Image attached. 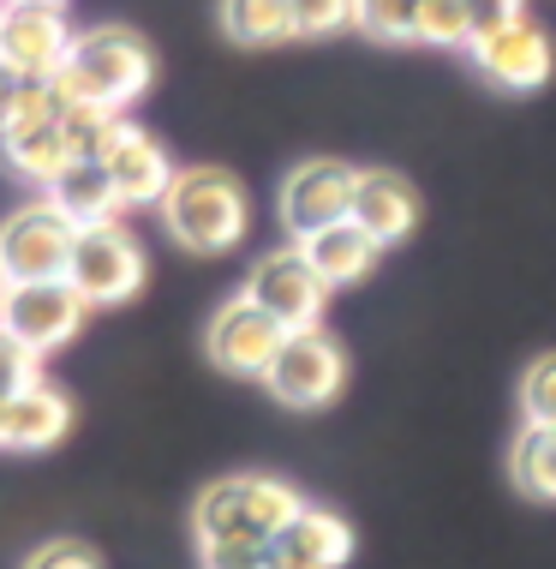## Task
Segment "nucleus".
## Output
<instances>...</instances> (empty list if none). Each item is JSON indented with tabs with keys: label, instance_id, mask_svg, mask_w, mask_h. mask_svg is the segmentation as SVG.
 Wrapping results in <instances>:
<instances>
[{
	"label": "nucleus",
	"instance_id": "f257e3e1",
	"mask_svg": "<svg viewBox=\"0 0 556 569\" xmlns=\"http://www.w3.org/2000/svg\"><path fill=\"white\" fill-rule=\"evenodd\" d=\"M150 84H156V54H150L144 37H132L120 24L79 30L67 67L54 72V90L67 102H97V109H120V114L138 97H150Z\"/></svg>",
	"mask_w": 556,
	"mask_h": 569
},
{
	"label": "nucleus",
	"instance_id": "f03ea898",
	"mask_svg": "<svg viewBox=\"0 0 556 569\" xmlns=\"http://www.w3.org/2000/svg\"><path fill=\"white\" fill-rule=\"evenodd\" d=\"M162 222L185 252H228L252 222V204H245V187L222 168H180L162 198Z\"/></svg>",
	"mask_w": 556,
	"mask_h": 569
},
{
	"label": "nucleus",
	"instance_id": "7ed1b4c3",
	"mask_svg": "<svg viewBox=\"0 0 556 569\" xmlns=\"http://www.w3.org/2000/svg\"><path fill=\"white\" fill-rule=\"evenodd\" d=\"M305 510V498L287 480L270 473H240V480H215L198 491V546L204 540H275L282 528H293Z\"/></svg>",
	"mask_w": 556,
	"mask_h": 569
},
{
	"label": "nucleus",
	"instance_id": "20e7f679",
	"mask_svg": "<svg viewBox=\"0 0 556 569\" xmlns=\"http://www.w3.org/2000/svg\"><path fill=\"white\" fill-rule=\"evenodd\" d=\"M60 114H67V97L54 90V79L19 84L12 114H7V127H0V168L30 180V187H54L72 168V144H67V132H60Z\"/></svg>",
	"mask_w": 556,
	"mask_h": 569
},
{
	"label": "nucleus",
	"instance_id": "39448f33",
	"mask_svg": "<svg viewBox=\"0 0 556 569\" xmlns=\"http://www.w3.org/2000/svg\"><path fill=\"white\" fill-rule=\"evenodd\" d=\"M72 246H79V222H72L54 198H37V204L12 210V217L0 222V276H7V288L67 282Z\"/></svg>",
	"mask_w": 556,
	"mask_h": 569
},
{
	"label": "nucleus",
	"instance_id": "423d86ee",
	"mask_svg": "<svg viewBox=\"0 0 556 569\" xmlns=\"http://www.w3.org/2000/svg\"><path fill=\"white\" fill-rule=\"evenodd\" d=\"M264 383H270V396L282 408H300V413L330 408L335 396H342V383H347V353L323 330H287V342L270 360Z\"/></svg>",
	"mask_w": 556,
	"mask_h": 569
},
{
	"label": "nucleus",
	"instance_id": "0eeeda50",
	"mask_svg": "<svg viewBox=\"0 0 556 569\" xmlns=\"http://www.w3.org/2000/svg\"><path fill=\"white\" fill-rule=\"evenodd\" d=\"M72 54V24L49 0H0V67L19 84L54 79Z\"/></svg>",
	"mask_w": 556,
	"mask_h": 569
},
{
	"label": "nucleus",
	"instance_id": "6e6552de",
	"mask_svg": "<svg viewBox=\"0 0 556 569\" xmlns=\"http://www.w3.org/2000/svg\"><path fill=\"white\" fill-rule=\"evenodd\" d=\"M67 282L79 288L84 306H120L144 288V252L120 222L102 228H79V246H72V270Z\"/></svg>",
	"mask_w": 556,
	"mask_h": 569
},
{
	"label": "nucleus",
	"instance_id": "1a4fd4ad",
	"mask_svg": "<svg viewBox=\"0 0 556 569\" xmlns=\"http://www.w3.org/2000/svg\"><path fill=\"white\" fill-rule=\"evenodd\" d=\"M353 198H360V168H347L335 157H312L282 180V222H287V234L312 240L323 228L353 222Z\"/></svg>",
	"mask_w": 556,
	"mask_h": 569
},
{
	"label": "nucleus",
	"instance_id": "9d476101",
	"mask_svg": "<svg viewBox=\"0 0 556 569\" xmlns=\"http://www.w3.org/2000/svg\"><path fill=\"white\" fill-rule=\"evenodd\" d=\"M245 300L264 306L282 330H317L323 300H330V282L312 270V258H305L300 246H287V252L257 258L252 282H245Z\"/></svg>",
	"mask_w": 556,
	"mask_h": 569
},
{
	"label": "nucleus",
	"instance_id": "9b49d317",
	"mask_svg": "<svg viewBox=\"0 0 556 569\" xmlns=\"http://www.w3.org/2000/svg\"><path fill=\"white\" fill-rule=\"evenodd\" d=\"M84 312L90 306L79 300L72 282H19V288H7V300H0V330L19 336L24 348L49 353V348L72 342V336L84 330Z\"/></svg>",
	"mask_w": 556,
	"mask_h": 569
},
{
	"label": "nucleus",
	"instance_id": "f8f14e48",
	"mask_svg": "<svg viewBox=\"0 0 556 569\" xmlns=\"http://www.w3.org/2000/svg\"><path fill=\"white\" fill-rule=\"evenodd\" d=\"M282 342H287V330L275 325L264 306L245 300V295L228 300L222 312L210 318V336H204L210 360L222 366V372H234V378H264L270 360L282 353Z\"/></svg>",
	"mask_w": 556,
	"mask_h": 569
},
{
	"label": "nucleus",
	"instance_id": "ddd939ff",
	"mask_svg": "<svg viewBox=\"0 0 556 569\" xmlns=\"http://www.w3.org/2000/svg\"><path fill=\"white\" fill-rule=\"evenodd\" d=\"M473 67L503 90H538L550 79L556 54H550V37L533 19H515V24L491 30V37H473Z\"/></svg>",
	"mask_w": 556,
	"mask_h": 569
},
{
	"label": "nucleus",
	"instance_id": "4468645a",
	"mask_svg": "<svg viewBox=\"0 0 556 569\" xmlns=\"http://www.w3.org/2000/svg\"><path fill=\"white\" fill-rule=\"evenodd\" d=\"M102 168H108V180H114V192H120L127 210L162 204L168 187H174V174H180V168L168 162V150L150 132H138V127H120V138L108 144Z\"/></svg>",
	"mask_w": 556,
	"mask_h": 569
},
{
	"label": "nucleus",
	"instance_id": "2eb2a0df",
	"mask_svg": "<svg viewBox=\"0 0 556 569\" xmlns=\"http://www.w3.org/2000/svg\"><path fill=\"white\" fill-rule=\"evenodd\" d=\"M353 558V528L330 510L305 503L300 521L270 540V569H342Z\"/></svg>",
	"mask_w": 556,
	"mask_h": 569
},
{
	"label": "nucleus",
	"instance_id": "dca6fc26",
	"mask_svg": "<svg viewBox=\"0 0 556 569\" xmlns=\"http://www.w3.org/2000/svg\"><path fill=\"white\" fill-rule=\"evenodd\" d=\"M353 222H360L377 246H395V240L413 234V222H419V198H413V187L401 174H390V168H371V174H360Z\"/></svg>",
	"mask_w": 556,
	"mask_h": 569
},
{
	"label": "nucleus",
	"instance_id": "f3484780",
	"mask_svg": "<svg viewBox=\"0 0 556 569\" xmlns=\"http://www.w3.org/2000/svg\"><path fill=\"white\" fill-rule=\"evenodd\" d=\"M67 426H72V402L60 390H49V383H37V390L7 402V413H0V443L7 450H49V443L67 438Z\"/></svg>",
	"mask_w": 556,
	"mask_h": 569
},
{
	"label": "nucleus",
	"instance_id": "a211bd4d",
	"mask_svg": "<svg viewBox=\"0 0 556 569\" xmlns=\"http://www.w3.org/2000/svg\"><path fill=\"white\" fill-rule=\"evenodd\" d=\"M300 252L312 258V270L323 276V282H330V288H342V282H365L383 246L371 240L360 222H342V228H323V234L300 240Z\"/></svg>",
	"mask_w": 556,
	"mask_h": 569
},
{
	"label": "nucleus",
	"instance_id": "6ab92c4d",
	"mask_svg": "<svg viewBox=\"0 0 556 569\" xmlns=\"http://www.w3.org/2000/svg\"><path fill=\"white\" fill-rule=\"evenodd\" d=\"M49 198H54V204L67 210V217L79 222V228H102V222H114L120 210H127L102 162H72L67 174H60L54 187H49Z\"/></svg>",
	"mask_w": 556,
	"mask_h": 569
},
{
	"label": "nucleus",
	"instance_id": "aec40b11",
	"mask_svg": "<svg viewBox=\"0 0 556 569\" xmlns=\"http://www.w3.org/2000/svg\"><path fill=\"white\" fill-rule=\"evenodd\" d=\"M222 30L234 42H287L293 37V0H222Z\"/></svg>",
	"mask_w": 556,
	"mask_h": 569
},
{
	"label": "nucleus",
	"instance_id": "412c9836",
	"mask_svg": "<svg viewBox=\"0 0 556 569\" xmlns=\"http://www.w3.org/2000/svg\"><path fill=\"white\" fill-rule=\"evenodd\" d=\"M515 486L538 503H556V426H527L515 438Z\"/></svg>",
	"mask_w": 556,
	"mask_h": 569
},
{
	"label": "nucleus",
	"instance_id": "4be33fe9",
	"mask_svg": "<svg viewBox=\"0 0 556 569\" xmlns=\"http://www.w3.org/2000/svg\"><path fill=\"white\" fill-rule=\"evenodd\" d=\"M120 109H97V102H67V114H60V132H67L72 144V162H102L108 144L120 138Z\"/></svg>",
	"mask_w": 556,
	"mask_h": 569
},
{
	"label": "nucleus",
	"instance_id": "5701e85b",
	"mask_svg": "<svg viewBox=\"0 0 556 569\" xmlns=\"http://www.w3.org/2000/svg\"><path fill=\"white\" fill-rule=\"evenodd\" d=\"M353 24L383 42L419 37V0H353Z\"/></svg>",
	"mask_w": 556,
	"mask_h": 569
},
{
	"label": "nucleus",
	"instance_id": "b1692460",
	"mask_svg": "<svg viewBox=\"0 0 556 569\" xmlns=\"http://www.w3.org/2000/svg\"><path fill=\"white\" fill-rule=\"evenodd\" d=\"M419 42H437V49H473L467 0H419Z\"/></svg>",
	"mask_w": 556,
	"mask_h": 569
},
{
	"label": "nucleus",
	"instance_id": "393cba45",
	"mask_svg": "<svg viewBox=\"0 0 556 569\" xmlns=\"http://www.w3.org/2000/svg\"><path fill=\"white\" fill-rule=\"evenodd\" d=\"M520 413H527V426H556V353L527 366V378H520Z\"/></svg>",
	"mask_w": 556,
	"mask_h": 569
},
{
	"label": "nucleus",
	"instance_id": "a878e982",
	"mask_svg": "<svg viewBox=\"0 0 556 569\" xmlns=\"http://www.w3.org/2000/svg\"><path fill=\"white\" fill-rule=\"evenodd\" d=\"M37 372H42V353L24 348L19 336L0 330V402H12V396L37 390Z\"/></svg>",
	"mask_w": 556,
	"mask_h": 569
},
{
	"label": "nucleus",
	"instance_id": "bb28decb",
	"mask_svg": "<svg viewBox=\"0 0 556 569\" xmlns=\"http://www.w3.org/2000/svg\"><path fill=\"white\" fill-rule=\"evenodd\" d=\"M198 563L204 569H270V540H204Z\"/></svg>",
	"mask_w": 556,
	"mask_h": 569
},
{
	"label": "nucleus",
	"instance_id": "cd10ccee",
	"mask_svg": "<svg viewBox=\"0 0 556 569\" xmlns=\"http://www.w3.org/2000/svg\"><path fill=\"white\" fill-rule=\"evenodd\" d=\"M353 24V0H293V37H330Z\"/></svg>",
	"mask_w": 556,
	"mask_h": 569
},
{
	"label": "nucleus",
	"instance_id": "c85d7f7f",
	"mask_svg": "<svg viewBox=\"0 0 556 569\" xmlns=\"http://www.w3.org/2000/svg\"><path fill=\"white\" fill-rule=\"evenodd\" d=\"M24 569H102V558L90 546H79V540H49V546L30 551Z\"/></svg>",
	"mask_w": 556,
	"mask_h": 569
},
{
	"label": "nucleus",
	"instance_id": "c756f323",
	"mask_svg": "<svg viewBox=\"0 0 556 569\" xmlns=\"http://www.w3.org/2000/svg\"><path fill=\"white\" fill-rule=\"evenodd\" d=\"M467 19H473V37H491V30L527 19V12H520V0H467Z\"/></svg>",
	"mask_w": 556,
	"mask_h": 569
},
{
	"label": "nucleus",
	"instance_id": "7c9ffc66",
	"mask_svg": "<svg viewBox=\"0 0 556 569\" xmlns=\"http://www.w3.org/2000/svg\"><path fill=\"white\" fill-rule=\"evenodd\" d=\"M12 97H19V79L0 67V127H7V114H12Z\"/></svg>",
	"mask_w": 556,
	"mask_h": 569
},
{
	"label": "nucleus",
	"instance_id": "2f4dec72",
	"mask_svg": "<svg viewBox=\"0 0 556 569\" xmlns=\"http://www.w3.org/2000/svg\"><path fill=\"white\" fill-rule=\"evenodd\" d=\"M0 300H7V276H0Z\"/></svg>",
	"mask_w": 556,
	"mask_h": 569
},
{
	"label": "nucleus",
	"instance_id": "473e14b6",
	"mask_svg": "<svg viewBox=\"0 0 556 569\" xmlns=\"http://www.w3.org/2000/svg\"><path fill=\"white\" fill-rule=\"evenodd\" d=\"M49 7H60V0H49Z\"/></svg>",
	"mask_w": 556,
	"mask_h": 569
},
{
	"label": "nucleus",
	"instance_id": "72a5a7b5",
	"mask_svg": "<svg viewBox=\"0 0 556 569\" xmlns=\"http://www.w3.org/2000/svg\"><path fill=\"white\" fill-rule=\"evenodd\" d=\"M0 413H7V402H0Z\"/></svg>",
	"mask_w": 556,
	"mask_h": 569
}]
</instances>
